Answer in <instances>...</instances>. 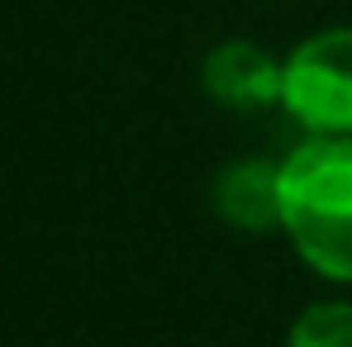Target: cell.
Here are the masks:
<instances>
[{
  "instance_id": "2",
  "label": "cell",
  "mask_w": 352,
  "mask_h": 347,
  "mask_svg": "<svg viewBox=\"0 0 352 347\" xmlns=\"http://www.w3.org/2000/svg\"><path fill=\"white\" fill-rule=\"evenodd\" d=\"M281 105L309 133L352 138V24L305 38L286 58Z\"/></svg>"
},
{
  "instance_id": "3",
  "label": "cell",
  "mask_w": 352,
  "mask_h": 347,
  "mask_svg": "<svg viewBox=\"0 0 352 347\" xmlns=\"http://www.w3.org/2000/svg\"><path fill=\"white\" fill-rule=\"evenodd\" d=\"M205 91L229 105V110H262L281 100V81H286V62H276L272 53H262L257 43H219L205 67H200Z\"/></svg>"
},
{
  "instance_id": "1",
  "label": "cell",
  "mask_w": 352,
  "mask_h": 347,
  "mask_svg": "<svg viewBox=\"0 0 352 347\" xmlns=\"http://www.w3.org/2000/svg\"><path fill=\"white\" fill-rule=\"evenodd\" d=\"M281 229L329 281H352V138L314 133L281 162Z\"/></svg>"
},
{
  "instance_id": "5",
  "label": "cell",
  "mask_w": 352,
  "mask_h": 347,
  "mask_svg": "<svg viewBox=\"0 0 352 347\" xmlns=\"http://www.w3.org/2000/svg\"><path fill=\"white\" fill-rule=\"evenodd\" d=\"M286 347H352V304H314L295 319Z\"/></svg>"
},
{
  "instance_id": "4",
  "label": "cell",
  "mask_w": 352,
  "mask_h": 347,
  "mask_svg": "<svg viewBox=\"0 0 352 347\" xmlns=\"http://www.w3.org/2000/svg\"><path fill=\"white\" fill-rule=\"evenodd\" d=\"M214 210L224 224L262 233L281 224V167L272 162H234L214 181Z\"/></svg>"
}]
</instances>
